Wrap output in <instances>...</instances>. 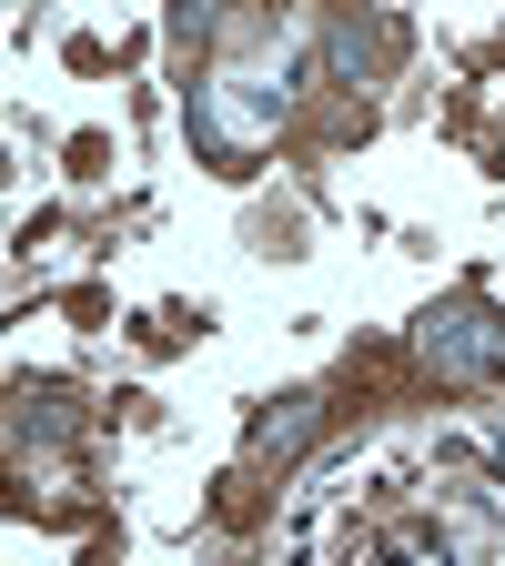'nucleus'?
Segmentation results:
<instances>
[{
	"mask_svg": "<svg viewBox=\"0 0 505 566\" xmlns=\"http://www.w3.org/2000/svg\"><path fill=\"white\" fill-rule=\"evenodd\" d=\"M424 354H435V375H495L505 365V324L465 294L445 314H424Z\"/></svg>",
	"mask_w": 505,
	"mask_h": 566,
	"instance_id": "nucleus-1",
	"label": "nucleus"
},
{
	"mask_svg": "<svg viewBox=\"0 0 505 566\" xmlns=\"http://www.w3.org/2000/svg\"><path fill=\"white\" fill-rule=\"evenodd\" d=\"M314 415H324L314 395H283V415H263V446H283V455H294V446L314 436Z\"/></svg>",
	"mask_w": 505,
	"mask_h": 566,
	"instance_id": "nucleus-2",
	"label": "nucleus"
}]
</instances>
